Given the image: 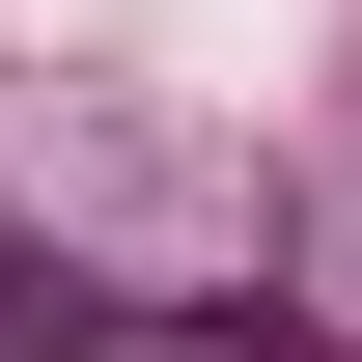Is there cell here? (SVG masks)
Masks as SVG:
<instances>
[{
    "label": "cell",
    "instance_id": "6da1fadb",
    "mask_svg": "<svg viewBox=\"0 0 362 362\" xmlns=\"http://www.w3.org/2000/svg\"><path fill=\"white\" fill-rule=\"evenodd\" d=\"M0 362H223V334H168V307H112V279L0 251Z\"/></svg>",
    "mask_w": 362,
    "mask_h": 362
}]
</instances>
